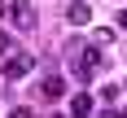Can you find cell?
I'll return each instance as SVG.
<instances>
[{"instance_id": "1", "label": "cell", "mask_w": 127, "mask_h": 118, "mask_svg": "<svg viewBox=\"0 0 127 118\" xmlns=\"http://www.w3.org/2000/svg\"><path fill=\"white\" fill-rule=\"evenodd\" d=\"M105 61H110V57H101V48L92 44V48H83V52H79V61H75V74H79V79H96V74L105 70Z\"/></svg>"}, {"instance_id": "2", "label": "cell", "mask_w": 127, "mask_h": 118, "mask_svg": "<svg viewBox=\"0 0 127 118\" xmlns=\"http://www.w3.org/2000/svg\"><path fill=\"white\" fill-rule=\"evenodd\" d=\"M4 18H9L13 26H18V31H35V4H31V0H13L9 9H4Z\"/></svg>"}, {"instance_id": "3", "label": "cell", "mask_w": 127, "mask_h": 118, "mask_svg": "<svg viewBox=\"0 0 127 118\" xmlns=\"http://www.w3.org/2000/svg\"><path fill=\"white\" fill-rule=\"evenodd\" d=\"M35 70V57L31 52H13L9 61H4V79H22V74H31Z\"/></svg>"}, {"instance_id": "4", "label": "cell", "mask_w": 127, "mask_h": 118, "mask_svg": "<svg viewBox=\"0 0 127 118\" xmlns=\"http://www.w3.org/2000/svg\"><path fill=\"white\" fill-rule=\"evenodd\" d=\"M39 96H44V101H62L66 96V79L62 74H48L44 83H39Z\"/></svg>"}, {"instance_id": "5", "label": "cell", "mask_w": 127, "mask_h": 118, "mask_svg": "<svg viewBox=\"0 0 127 118\" xmlns=\"http://www.w3.org/2000/svg\"><path fill=\"white\" fill-rule=\"evenodd\" d=\"M66 22L70 26H88L92 22V9L83 4V0H75V4H66Z\"/></svg>"}, {"instance_id": "6", "label": "cell", "mask_w": 127, "mask_h": 118, "mask_svg": "<svg viewBox=\"0 0 127 118\" xmlns=\"http://www.w3.org/2000/svg\"><path fill=\"white\" fill-rule=\"evenodd\" d=\"M70 118H92V96H88V92L70 96Z\"/></svg>"}, {"instance_id": "7", "label": "cell", "mask_w": 127, "mask_h": 118, "mask_svg": "<svg viewBox=\"0 0 127 118\" xmlns=\"http://www.w3.org/2000/svg\"><path fill=\"white\" fill-rule=\"evenodd\" d=\"M0 57H13V39L4 35V31H0Z\"/></svg>"}, {"instance_id": "8", "label": "cell", "mask_w": 127, "mask_h": 118, "mask_svg": "<svg viewBox=\"0 0 127 118\" xmlns=\"http://www.w3.org/2000/svg\"><path fill=\"white\" fill-rule=\"evenodd\" d=\"M9 118H35V109L31 105H18V109H9Z\"/></svg>"}, {"instance_id": "9", "label": "cell", "mask_w": 127, "mask_h": 118, "mask_svg": "<svg viewBox=\"0 0 127 118\" xmlns=\"http://www.w3.org/2000/svg\"><path fill=\"white\" fill-rule=\"evenodd\" d=\"M96 118H118V114H114V109H101V114H96Z\"/></svg>"}, {"instance_id": "10", "label": "cell", "mask_w": 127, "mask_h": 118, "mask_svg": "<svg viewBox=\"0 0 127 118\" xmlns=\"http://www.w3.org/2000/svg\"><path fill=\"white\" fill-rule=\"evenodd\" d=\"M118 26H123V31H127V9H123V13H118Z\"/></svg>"}, {"instance_id": "11", "label": "cell", "mask_w": 127, "mask_h": 118, "mask_svg": "<svg viewBox=\"0 0 127 118\" xmlns=\"http://www.w3.org/2000/svg\"><path fill=\"white\" fill-rule=\"evenodd\" d=\"M4 9H9V4H4V0H0V18H4Z\"/></svg>"}, {"instance_id": "12", "label": "cell", "mask_w": 127, "mask_h": 118, "mask_svg": "<svg viewBox=\"0 0 127 118\" xmlns=\"http://www.w3.org/2000/svg\"><path fill=\"white\" fill-rule=\"evenodd\" d=\"M118 118H127V109H123V114H118Z\"/></svg>"}, {"instance_id": "13", "label": "cell", "mask_w": 127, "mask_h": 118, "mask_svg": "<svg viewBox=\"0 0 127 118\" xmlns=\"http://www.w3.org/2000/svg\"><path fill=\"white\" fill-rule=\"evenodd\" d=\"M123 92H127V88H123Z\"/></svg>"}]
</instances>
